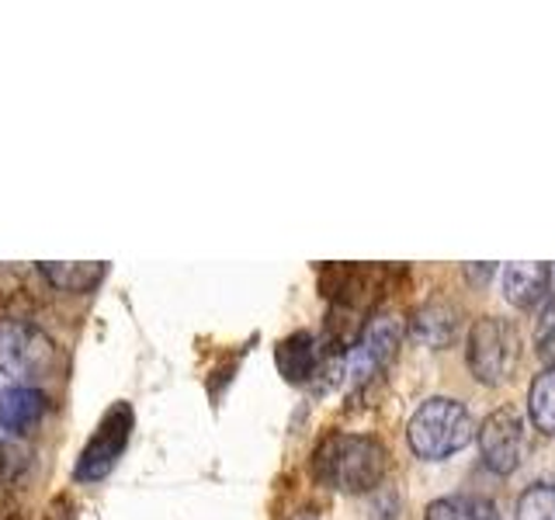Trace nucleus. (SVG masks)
Here are the masks:
<instances>
[{
    "label": "nucleus",
    "instance_id": "10",
    "mask_svg": "<svg viewBox=\"0 0 555 520\" xmlns=\"http://www.w3.org/2000/svg\"><path fill=\"white\" fill-rule=\"evenodd\" d=\"M49 410V395L35 386H11L0 392V427L11 433H25L42 420Z\"/></svg>",
    "mask_w": 555,
    "mask_h": 520
},
{
    "label": "nucleus",
    "instance_id": "8",
    "mask_svg": "<svg viewBox=\"0 0 555 520\" xmlns=\"http://www.w3.org/2000/svg\"><path fill=\"white\" fill-rule=\"evenodd\" d=\"M548 282H552V271L545 264H507L500 274V285H503V299L517 309H542L552 295H548Z\"/></svg>",
    "mask_w": 555,
    "mask_h": 520
},
{
    "label": "nucleus",
    "instance_id": "17",
    "mask_svg": "<svg viewBox=\"0 0 555 520\" xmlns=\"http://www.w3.org/2000/svg\"><path fill=\"white\" fill-rule=\"evenodd\" d=\"M31 302L28 274L14 264H0V306H25Z\"/></svg>",
    "mask_w": 555,
    "mask_h": 520
},
{
    "label": "nucleus",
    "instance_id": "7",
    "mask_svg": "<svg viewBox=\"0 0 555 520\" xmlns=\"http://www.w3.org/2000/svg\"><path fill=\"white\" fill-rule=\"evenodd\" d=\"M482 461L496 476H511L525 461V420L514 406H496L479 424Z\"/></svg>",
    "mask_w": 555,
    "mask_h": 520
},
{
    "label": "nucleus",
    "instance_id": "1",
    "mask_svg": "<svg viewBox=\"0 0 555 520\" xmlns=\"http://www.w3.org/2000/svg\"><path fill=\"white\" fill-rule=\"evenodd\" d=\"M312 479L337 493H369L382 482L389 468V455L369 433H330L312 451Z\"/></svg>",
    "mask_w": 555,
    "mask_h": 520
},
{
    "label": "nucleus",
    "instance_id": "19",
    "mask_svg": "<svg viewBox=\"0 0 555 520\" xmlns=\"http://www.w3.org/2000/svg\"><path fill=\"white\" fill-rule=\"evenodd\" d=\"M14 520H22V517H14Z\"/></svg>",
    "mask_w": 555,
    "mask_h": 520
},
{
    "label": "nucleus",
    "instance_id": "4",
    "mask_svg": "<svg viewBox=\"0 0 555 520\" xmlns=\"http://www.w3.org/2000/svg\"><path fill=\"white\" fill-rule=\"evenodd\" d=\"M60 351L39 323L28 316L0 320V372L11 378H49Z\"/></svg>",
    "mask_w": 555,
    "mask_h": 520
},
{
    "label": "nucleus",
    "instance_id": "12",
    "mask_svg": "<svg viewBox=\"0 0 555 520\" xmlns=\"http://www.w3.org/2000/svg\"><path fill=\"white\" fill-rule=\"evenodd\" d=\"M410 334L421 343L434 347V351H444V347L459 337V309L448 302H427L413 316Z\"/></svg>",
    "mask_w": 555,
    "mask_h": 520
},
{
    "label": "nucleus",
    "instance_id": "11",
    "mask_svg": "<svg viewBox=\"0 0 555 520\" xmlns=\"http://www.w3.org/2000/svg\"><path fill=\"white\" fill-rule=\"evenodd\" d=\"M35 271H39V277L52 291L83 295L101 282L108 264H104V260H91V264H77V260H39Z\"/></svg>",
    "mask_w": 555,
    "mask_h": 520
},
{
    "label": "nucleus",
    "instance_id": "13",
    "mask_svg": "<svg viewBox=\"0 0 555 520\" xmlns=\"http://www.w3.org/2000/svg\"><path fill=\"white\" fill-rule=\"evenodd\" d=\"M424 520H500L496 503L486 496L473 493H459V496H441L434 499Z\"/></svg>",
    "mask_w": 555,
    "mask_h": 520
},
{
    "label": "nucleus",
    "instance_id": "9",
    "mask_svg": "<svg viewBox=\"0 0 555 520\" xmlns=\"http://www.w3.org/2000/svg\"><path fill=\"white\" fill-rule=\"evenodd\" d=\"M274 364L285 381L302 386V381L312 378V372H317V364H320V340L312 337L309 329H295V334H288L285 340H278Z\"/></svg>",
    "mask_w": 555,
    "mask_h": 520
},
{
    "label": "nucleus",
    "instance_id": "16",
    "mask_svg": "<svg viewBox=\"0 0 555 520\" xmlns=\"http://www.w3.org/2000/svg\"><path fill=\"white\" fill-rule=\"evenodd\" d=\"M534 347L542 361H548L555 368V299H548L534 312Z\"/></svg>",
    "mask_w": 555,
    "mask_h": 520
},
{
    "label": "nucleus",
    "instance_id": "2",
    "mask_svg": "<svg viewBox=\"0 0 555 520\" xmlns=\"http://www.w3.org/2000/svg\"><path fill=\"white\" fill-rule=\"evenodd\" d=\"M476 438V420L465 410V403L448 395H434L427 403L416 406L406 427V441L416 458L424 461H444L459 455Z\"/></svg>",
    "mask_w": 555,
    "mask_h": 520
},
{
    "label": "nucleus",
    "instance_id": "15",
    "mask_svg": "<svg viewBox=\"0 0 555 520\" xmlns=\"http://www.w3.org/2000/svg\"><path fill=\"white\" fill-rule=\"evenodd\" d=\"M517 520H555V485L531 482L517 496Z\"/></svg>",
    "mask_w": 555,
    "mask_h": 520
},
{
    "label": "nucleus",
    "instance_id": "14",
    "mask_svg": "<svg viewBox=\"0 0 555 520\" xmlns=\"http://www.w3.org/2000/svg\"><path fill=\"white\" fill-rule=\"evenodd\" d=\"M528 413H531V424L555 438V368L542 372L528 389Z\"/></svg>",
    "mask_w": 555,
    "mask_h": 520
},
{
    "label": "nucleus",
    "instance_id": "5",
    "mask_svg": "<svg viewBox=\"0 0 555 520\" xmlns=\"http://www.w3.org/2000/svg\"><path fill=\"white\" fill-rule=\"evenodd\" d=\"M129 433H132V410H129V403H115L101 416L98 430L91 433V441H87L80 451L77 468H74L77 482H101L108 476L129 444Z\"/></svg>",
    "mask_w": 555,
    "mask_h": 520
},
{
    "label": "nucleus",
    "instance_id": "6",
    "mask_svg": "<svg viewBox=\"0 0 555 520\" xmlns=\"http://www.w3.org/2000/svg\"><path fill=\"white\" fill-rule=\"evenodd\" d=\"M403 340V323L392 312H375V316L364 323L361 337L354 340V351L347 354V375H351L354 386L372 381L386 364L396 358V347Z\"/></svg>",
    "mask_w": 555,
    "mask_h": 520
},
{
    "label": "nucleus",
    "instance_id": "3",
    "mask_svg": "<svg viewBox=\"0 0 555 520\" xmlns=\"http://www.w3.org/2000/svg\"><path fill=\"white\" fill-rule=\"evenodd\" d=\"M468 372L482 386H503L520 361V337L511 320L500 316H482L468 329V347H465Z\"/></svg>",
    "mask_w": 555,
    "mask_h": 520
},
{
    "label": "nucleus",
    "instance_id": "18",
    "mask_svg": "<svg viewBox=\"0 0 555 520\" xmlns=\"http://www.w3.org/2000/svg\"><path fill=\"white\" fill-rule=\"evenodd\" d=\"M17 514H14V499H11V493L0 485V520H14Z\"/></svg>",
    "mask_w": 555,
    "mask_h": 520
}]
</instances>
